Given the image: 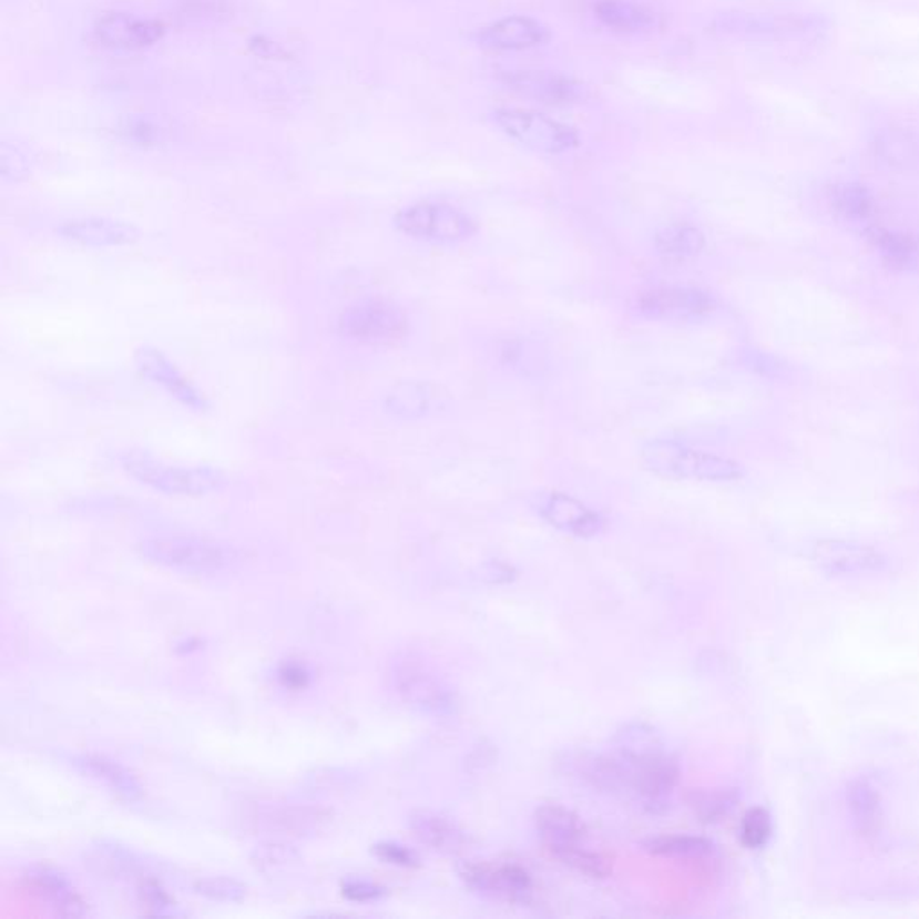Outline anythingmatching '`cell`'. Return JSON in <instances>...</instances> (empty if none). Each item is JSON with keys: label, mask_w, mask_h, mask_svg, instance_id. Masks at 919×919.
I'll return each mask as SVG.
<instances>
[{"label": "cell", "mask_w": 919, "mask_h": 919, "mask_svg": "<svg viewBox=\"0 0 919 919\" xmlns=\"http://www.w3.org/2000/svg\"><path fill=\"white\" fill-rule=\"evenodd\" d=\"M622 736L620 758L627 767L629 788L637 794L646 808L660 810L680 783L677 759L666 755L654 733L643 726H636Z\"/></svg>", "instance_id": "cell-1"}, {"label": "cell", "mask_w": 919, "mask_h": 919, "mask_svg": "<svg viewBox=\"0 0 919 919\" xmlns=\"http://www.w3.org/2000/svg\"><path fill=\"white\" fill-rule=\"evenodd\" d=\"M642 463L657 477L674 480L735 481L744 474L742 467L729 458L698 451L674 440L646 443Z\"/></svg>", "instance_id": "cell-2"}, {"label": "cell", "mask_w": 919, "mask_h": 919, "mask_svg": "<svg viewBox=\"0 0 919 919\" xmlns=\"http://www.w3.org/2000/svg\"><path fill=\"white\" fill-rule=\"evenodd\" d=\"M141 552L161 566L185 573H216L237 562L236 550L225 542L193 535L147 539L142 542Z\"/></svg>", "instance_id": "cell-3"}, {"label": "cell", "mask_w": 919, "mask_h": 919, "mask_svg": "<svg viewBox=\"0 0 919 919\" xmlns=\"http://www.w3.org/2000/svg\"><path fill=\"white\" fill-rule=\"evenodd\" d=\"M410 320L401 306L385 298H368L347 307L338 318V333L347 340L365 345H391L401 341Z\"/></svg>", "instance_id": "cell-4"}, {"label": "cell", "mask_w": 919, "mask_h": 919, "mask_svg": "<svg viewBox=\"0 0 919 919\" xmlns=\"http://www.w3.org/2000/svg\"><path fill=\"white\" fill-rule=\"evenodd\" d=\"M397 231L429 243H462L471 239L478 225L460 208L443 202H417L399 211Z\"/></svg>", "instance_id": "cell-5"}, {"label": "cell", "mask_w": 919, "mask_h": 919, "mask_svg": "<svg viewBox=\"0 0 919 919\" xmlns=\"http://www.w3.org/2000/svg\"><path fill=\"white\" fill-rule=\"evenodd\" d=\"M391 684L406 703L439 717L453 715L455 693L416 654L399 655L391 665Z\"/></svg>", "instance_id": "cell-6"}, {"label": "cell", "mask_w": 919, "mask_h": 919, "mask_svg": "<svg viewBox=\"0 0 919 919\" xmlns=\"http://www.w3.org/2000/svg\"><path fill=\"white\" fill-rule=\"evenodd\" d=\"M123 466L133 478L165 494L200 496L223 483L222 474L207 467L167 466L141 453L126 455Z\"/></svg>", "instance_id": "cell-7"}, {"label": "cell", "mask_w": 919, "mask_h": 919, "mask_svg": "<svg viewBox=\"0 0 919 919\" xmlns=\"http://www.w3.org/2000/svg\"><path fill=\"white\" fill-rule=\"evenodd\" d=\"M496 119L509 137L532 152L559 155L579 144V135L573 127L533 110L504 109L498 112Z\"/></svg>", "instance_id": "cell-8"}, {"label": "cell", "mask_w": 919, "mask_h": 919, "mask_svg": "<svg viewBox=\"0 0 919 919\" xmlns=\"http://www.w3.org/2000/svg\"><path fill=\"white\" fill-rule=\"evenodd\" d=\"M460 877L474 891L509 903H530L535 891V881L529 869L518 862L471 860L460 868Z\"/></svg>", "instance_id": "cell-9"}, {"label": "cell", "mask_w": 919, "mask_h": 919, "mask_svg": "<svg viewBox=\"0 0 919 919\" xmlns=\"http://www.w3.org/2000/svg\"><path fill=\"white\" fill-rule=\"evenodd\" d=\"M715 307L717 303L709 293L680 286L646 289L637 295L634 304L637 315L655 321L703 320Z\"/></svg>", "instance_id": "cell-10"}, {"label": "cell", "mask_w": 919, "mask_h": 919, "mask_svg": "<svg viewBox=\"0 0 919 919\" xmlns=\"http://www.w3.org/2000/svg\"><path fill=\"white\" fill-rule=\"evenodd\" d=\"M539 514L553 529L575 535V538H594L604 529V519L599 512L585 507L573 496L550 492L539 501Z\"/></svg>", "instance_id": "cell-11"}, {"label": "cell", "mask_w": 919, "mask_h": 919, "mask_svg": "<svg viewBox=\"0 0 919 919\" xmlns=\"http://www.w3.org/2000/svg\"><path fill=\"white\" fill-rule=\"evenodd\" d=\"M548 39L550 31L547 25L521 14L498 20L494 24L481 29V33L478 34L481 48L491 51H521L541 45Z\"/></svg>", "instance_id": "cell-12"}, {"label": "cell", "mask_w": 919, "mask_h": 919, "mask_svg": "<svg viewBox=\"0 0 919 919\" xmlns=\"http://www.w3.org/2000/svg\"><path fill=\"white\" fill-rule=\"evenodd\" d=\"M95 34L110 48L142 49L161 39L162 25L135 14L109 13L98 20Z\"/></svg>", "instance_id": "cell-13"}, {"label": "cell", "mask_w": 919, "mask_h": 919, "mask_svg": "<svg viewBox=\"0 0 919 919\" xmlns=\"http://www.w3.org/2000/svg\"><path fill=\"white\" fill-rule=\"evenodd\" d=\"M25 886L29 891L39 896L40 900L49 903V907L57 910L58 915L65 918H78L86 915V906L83 898L78 895L71 881L63 877L62 872L51 868H33L25 872Z\"/></svg>", "instance_id": "cell-14"}, {"label": "cell", "mask_w": 919, "mask_h": 919, "mask_svg": "<svg viewBox=\"0 0 919 919\" xmlns=\"http://www.w3.org/2000/svg\"><path fill=\"white\" fill-rule=\"evenodd\" d=\"M510 89L544 104H570L580 98V85L570 78L544 71H519L509 76Z\"/></svg>", "instance_id": "cell-15"}, {"label": "cell", "mask_w": 919, "mask_h": 919, "mask_svg": "<svg viewBox=\"0 0 919 919\" xmlns=\"http://www.w3.org/2000/svg\"><path fill=\"white\" fill-rule=\"evenodd\" d=\"M137 365L146 378L162 385L180 402H184L185 406H190L194 410H205L207 402L203 399L202 394L180 374L178 368L171 364L161 350H139Z\"/></svg>", "instance_id": "cell-16"}, {"label": "cell", "mask_w": 919, "mask_h": 919, "mask_svg": "<svg viewBox=\"0 0 919 919\" xmlns=\"http://www.w3.org/2000/svg\"><path fill=\"white\" fill-rule=\"evenodd\" d=\"M410 830L413 831L420 843L440 854H462L467 846V837L462 828L451 817L443 816L439 811L420 810L411 811Z\"/></svg>", "instance_id": "cell-17"}, {"label": "cell", "mask_w": 919, "mask_h": 919, "mask_svg": "<svg viewBox=\"0 0 919 919\" xmlns=\"http://www.w3.org/2000/svg\"><path fill=\"white\" fill-rule=\"evenodd\" d=\"M535 828L547 849L584 843L588 828L575 811L562 805H542L535 811Z\"/></svg>", "instance_id": "cell-18"}, {"label": "cell", "mask_w": 919, "mask_h": 919, "mask_svg": "<svg viewBox=\"0 0 919 919\" xmlns=\"http://www.w3.org/2000/svg\"><path fill=\"white\" fill-rule=\"evenodd\" d=\"M74 765L80 768L81 773L89 774L90 778L103 782L112 793L123 797L126 801H139L144 794L139 779L124 765L109 756L98 755V753L80 755L74 758Z\"/></svg>", "instance_id": "cell-19"}, {"label": "cell", "mask_w": 919, "mask_h": 919, "mask_svg": "<svg viewBox=\"0 0 919 919\" xmlns=\"http://www.w3.org/2000/svg\"><path fill=\"white\" fill-rule=\"evenodd\" d=\"M67 239L78 241L89 246H119L127 245L137 237V231L126 223L110 222V219H76L60 228Z\"/></svg>", "instance_id": "cell-20"}, {"label": "cell", "mask_w": 919, "mask_h": 919, "mask_svg": "<svg viewBox=\"0 0 919 919\" xmlns=\"http://www.w3.org/2000/svg\"><path fill=\"white\" fill-rule=\"evenodd\" d=\"M831 207L835 213L843 217L844 222L849 225L860 228L864 234H868L869 228L875 227V202L869 191L860 184H837L831 187L830 194Z\"/></svg>", "instance_id": "cell-21"}, {"label": "cell", "mask_w": 919, "mask_h": 919, "mask_svg": "<svg viewBox=\"0 0 919 919\" xmlns=\"http://www.w3.org/2000/svg\"><path fill=\"white\" fill-rule=\"evenodd\" d=\"M655 251L668 261H690L706 246L703 231L690 223H670L654 237Z\"/></svg>", "instance_id": "cell-22"}, {"label": "cell", "mask_w": 919, "mask_h": 919, "mask_svg": "<svg viewBox=\"0 0 919 919\" xmlns=\"http://www.w3.org/2000/svg\"><path fill=\"white\" fill-rule=\"evenodd\" d=\"M866 236L871 239L887 265L901 269L919 265V243L906 232L889 231L877 223L875 227L869 228Z\"/></svg>", "instance_id": "cell-23"}, {"label": "cell", "mask_w": 919, "mask_h": 919, "mask_svg": "<svg viewBox=\"0 0 919 919\" xmlns=\"http://www.w3.org/2000/svg\"><path fill=\"white\" fill-rule=\"evenodd\" d=\"M579 770L585 782L599 790L620 793L629 788V773L620 756L590 755L579 759Z\"/></svg>", "instance_id": "cell-24"}, {"label": "cell", "mask_w": 919, "mask_h": 919, "mask_svg": "<svg viewBox=\"0 0 919 919\" xmlns=\"http://www.w3.org/2000/svg\"><path fill=\"white\" fill-rule=\"evenodd\" d=\"M553 858L559 862L564 864L573 871L584 875L590 878H607L613 875V858L607 857L600 851H593L580 844H571V846H562V848L548 849Z\"/></svg>", "instance_id": "cell-25"}, {"label": "cell", "mask_w": 919, "mask_h": 919, "mask_svg": "<svg viewBox=\"0 0 919 919\" xmlns=\"http://www.w3.org/2000/svg\"><path fill=\"white\" fill-rule=\"evenodd\" d=\"M645 849L654 857L674 858V860H693L706 858L713 854V844L697 835H661L645 844Z\"/></svg>", "instance_id": "cell-26"}, {"label": "cell", "mask_w": 919, "mask_h": 919, "mask_svg": "<svg viewBox=\"0 0 919 919\" xmlns=\"http://www.w3.org/2000/svg\"><path fill=\"white\" fill-rule=\"evenodd\" d=\"M435 391L422 382H405L391 391L387 408L391 416L401 419H419L429 413L433 406Z\"/></svg>", "instance_id": "cell-27"}, {"label": "cell", "mask_w": 919, "mask_h": 919, "mask_svg": "<svg viewBox=\"0 0 919 919\" xmlns=\"http://www.w3.org/2000/svg\"><path fill=\"white\" fill-rule=\"evenodd\" d=\"M596 17L616 31H640L652 24V14L629 0H604L596 8Z\"/></svg>", "instance_id": "cell-28"}, {"label": "cell", "mask_w": 919, "mask_h": 919, "mask_svg": "<svg viewBox=\"0 0 919 919\" xmlns=\"http://www.w3.org/2000/svg\"><path fill=\"white\" fill-rule=\"evenodd\" d=\"M686 803L693 814L703 823H715L733 806V797L726 790H692L686 794Z\"/></svg>", "instance_id": "cell-29"}, {"label": "cell", "mask_w": 919, "mask_h": 919, "mask_svg": "<svg viewBox=\"0 0 919 919\" xmlns=\"http://www.w3.org/2000/svg\"><path fill=\"white\" fill-rule=\"evenodd\" d=\"M196 891L213 901H241L246 889L243 884L227 877L203 878L196 881Z\"/></svg>", "instance_id": "cell-30"}, {"label": "cell", "mask_w": 919, "mask_h": 919, "mask_svg": "<svg viewBox=\"0 0 919 919\" xmlns=\"http://www.w3.org/2000/svg\"><path fill=\"white\" fill-rule=\"evenodd\" d=\"M770 837V819L764 808H753L742 820V843L750 849L765 846Z\"/></svg>", "instance_id": "cell-31"}, {"label": "cell", "mask_w": 919, "mask_h": 919, "mask_svg": "<svg viewBox=\"0 0 919 919\" xmlns=\"http://www.w3.org/2000/svg\"><path fill=\"white\" fill-rule=\"evenodd\" d=\"M372 854L381 862L391 864V866H397V868H419L420 866V860L416 851L405 846V844L385 840V843H378L374 846Z\"/></svg>", "instance_id": "cell-32"}, {"label": "cell", "mask_w": 919, "mask_h": 919, "mask_svg": "<svg viewBox=\"0 0 919 919\" xmlns=\"http://www.w3.org/2000/svg\"><path fill=\"white\" fill-rule=\"evenodd\" d=\"M277 680L283 688L289 692H303L313 681L312 670L306 663L288 660L280 663L277 668Z\"/></svg>", "instance_id": "cell-33"}, {"label": "cell", "mask_w": 919, "mask_h": 919, "mask_svg": "<svg viewBox=\"0 0 919 919\" xmlns=\"http://www.w3.org/2000/svg\"><path fill=\"white\" fill-rule=\"evenodd\" d=\"M341 895L345 900L354 901V903H370V901H378L385 896V889L378 884L364 878H349L341 884Z\"/></svg>", "instance_id": "cell-34"}, {"label": "cell", "mask_w": 919, "mask_h": 919, "mask_svg": "<svg viewBox=\"0 0 919 919\" xmlns=\"http://www.w3.org/2000/svg\"><path fill=\"white\" fill-rule=\"evenodd\" d=\"M139 895H141L142 903L150 909V915H176L175 903L171 901L170 895L155 881H144Z\"/></svg>", "instance_id": "cell-35"}]
</instances>
